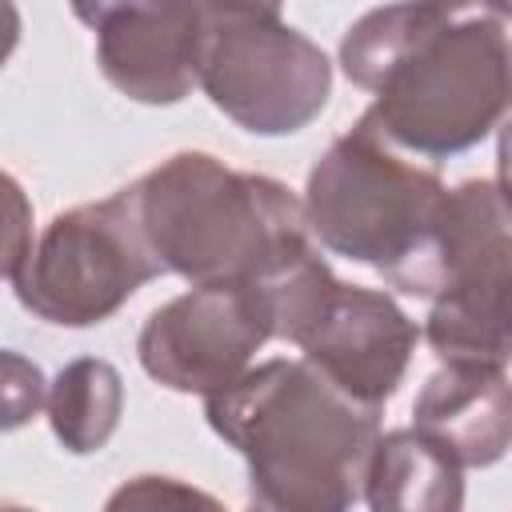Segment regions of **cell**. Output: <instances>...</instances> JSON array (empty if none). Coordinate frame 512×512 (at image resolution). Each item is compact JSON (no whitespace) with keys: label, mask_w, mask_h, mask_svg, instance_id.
Listing matches in <instances>:
<instances>
[{"label":"cell","mask_w":512,"mask_h":512,"mask_svg":"<svg viewBox=\"0 0 512 512\" xmlns=\"http://www.w3.org/2000/svg\"><path fill=\"white\" fill-rule=\"evenodd\" d=\"M344 76L376 100L360 116L400 152L428 160L480 144L508 104V12L388 4L340 40Z\"/></svg>","instance_id":"6da1fadb"},{"label":"cell","mask_w":512,"mask_h":512,"mask_svg":"<svg viewBox=\"0 0 512 512\" xmlns=\"http://www.w3.org/2000/svg\"><path fill=\"white\" fill-rule=\"evenodd\" d=\"M204 416L248 460L252 512H352L380 440V408L284 356L204 396Z\"/></svg>","instance_id":"7a4b0ae2"},{"label":"cell","mask_w":512,"mask_h":512,"mask_svg":"<svg viewBox=\"0 0 512 512\" xmlns=\"http://www.w3.org/2000/svg\"><path fill=\"white\" fill-rule=\"evenodd\" d=\"M128 188L152 256L192 288L264 284L320 252L292 188L208 152H176Z\"/></svg>","instance_id":"3957f363"},{"label":"cell","mask_w":512,"mask_h":512,"mask_svg":"<svg viewBox=\"0 0 512 512\" xmlns=\"http://www.w3.org/2000/svg\"><path fill=\"white\" fill-rule=\"evenodd\" d=\"M300 204L316 244L376 268L408 296H436L448 188L432 164L356 120L312 164Z\"/></svg>","instance_id":"277c9868"},{"label":"cell","mask_w":512,"mask_h":512,"mask_svg":"<svg viewBox=\"0 0 512 512\" xmlns=\"http://www.w3.org/2000/svg\"><path fill=\"white\" fill-rule=\"evenodd\" d=\"M272 308V336L296 344L344 396L380 408L404 380L420 328L388 292L344 284L320 252L260 284Z\"/></svg>","instance_id":"5b68a950"},{"label":"cell","mask_w":512,"mask_h":512,"mask_svg":"<svg viewBox=\"0 0 512 512\" xmlns=\"http://www.w3.org/2000/svg\"><path fill=\"white\" fill-rule=\"evenodd\" d=\"M204 40L196 84L256 136L300 132L332 88L328 56L268 4H200Z\"/></svg>","instance_id":"8992f818"},{"label":"cell","mask_w":512,"mask_h":512,"mask_svg":"<svg viewBox=\"0 0 512 512\" xmlns=\"http://www.w3.org/2000/svg\"><path fill=\"white\" fill-rule=\"evenodd\" d=\"M156 276H164V268L144 240L132 188H120L96 204L52 216L32 240L12 288L32 316L88 328L120 312Z\"/></svg>","instance_id":"52a82bcc"},{"label":"cell","mask_w":512,"mask_h":512,"mask_svg":"<svg viewBox=\"0 0 512 512\" xmlns=\"http://www.w3.org/2000/svg\"><path fill=\"white\" fill-rule=\"evenodd\" d=\"M508 204L500 180L448 192L444 244L424 340L444 364H508Z\"/></svg>","instance_id":"ba28073f"},{"label":"cell","mask_w":512,"mask_h":512,"mask_svg":"<svg viewBox=\"0 0 512 512\" xmlns=\"http://www.w3.org/2000/svg\"><path fill=\"white\" fill-rule=\"evenodd\" d=\"M268 340L272 308L260 284H204L156 308L136 352L164 388L212 396L240 380Z\"/></svg>","instance_id":"9c48e42d"},{"label":"cell","mask_w":512,"mask_h":512,"mask_svg":"<svg viewBox=\"0 0 512 512\" xmlns=\"http://www.w3.org/2000/svg\"><path fill=\"white\" fill-rule=\"evenodd\" d=\"M96 32V64L112 88L140 104H176L196 88L200 4H76Z\"/></svg>","instance_id":"30bf717a"},{"label":"cell","mask_w":512,"mask_h":512,"mask_svg":"<svg viewBox=\"0 0 512 512\" xmlns=\"http://www.w3.org/2000/svg\"><path fill=\"white\" fill-rule=\"evenodd\" d=\"M416 432L460 468H488L508 452V372L488 364H444L416 404Z\"/></svg>","instance_id":"8fae6325"},{"label":"cell","mask_w":512,"mask_h":512,"mask_svg":"<svg viewBox=\"0 0 512 512\" xmlns=\"http://www.w3.org/2000/svg\"><path fill=\"white\" fill-rule=\"evenodd\" d=\"M368 512H460V464L416 428L384 432L372 448L364 492Z\"/></svg>","instance_id":"7c38bea8"},{"label":"cell","mask_w":512,"mask_h":512,"mask_svg":"<svg viewBox=\"0 0 512 512\" xmlns=\"http://www.w3.org/2000/svg\"><path fill=\"white\" fill-rule=\"evenodd\" d=\"M44 404H48L52 436L68 452L88 456V452H100L120 424L124 380L108 360L80 356L56 372Z\"/></svg>","instance_id":"4fadbf2b"},{"label":"cell","mask_w":512,"mask_h":512,"mask_svg":"<svg viewBox=\"0 0 512 512\" xmlns=\"http://www.w3.org/2000/svg\"><path fill=\"white\" fill-rule=\"evenodd\" d=\"M104 512H228V508L204 488L184 484L176 476H136L108 496Z\"/></svg>","instance_id":"5bb4252c"},{"label":"cell","mask_w":512,"mask_h":512,"mask_svg":"<svg viewBox=\"0 0 512 512\" xmlns=\"http://www.w3.org/2000/svg\"><path fill=\"white\" fill-rule=\"evenodd\" d=\"M44 396H48L44 372L28 356L0 348V432L24 428L44 408Z\"/></svg>","instance_id":"9a60e30c"},{"label":"cell","mask_w":512,"mask_h":512,"mask_svg":"<svg viewBox=\"0 0 512 512\" xmlns=\"http://www.w3.org/2000/svg\"><path fill=\"white\" fill-rule=\"evenodd\" d=\"M32 248V200L0 168V276H16Z\"/></svg>","instance_id":"2e32d148"},{"label":"cell","mask_w":512,"mask_h":512,"mask_svg":"<svg viewBox=\"0 0 512 512\" xmlns=\"http://www.w3.org/2000/svg\"><path fill=\"white\" fill-rule=\"evenodd\" d=\"M16 40H20V12L0 0V68H4V60L12 56Z\"/></svg>","instance_id":"e0dca14e"},{"label":"cell","mask_w":512,"mask_h":512,"mask_svg":"<svg viewBox=\"0 0 512 512\" xmlns=\"http://www.w3.org/2000/svg\"><path fill=\"white\" fill-rule=\"evenodd\" d=\"M0 512H32V508H20V504H0Z\"/></svg>","instance_id":"ac0fdd59"}]
</instances>
